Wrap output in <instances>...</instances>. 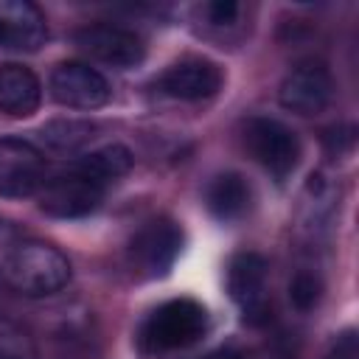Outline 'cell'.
<instances>
[{
	"instance_id": "cell-4",
	"label": "cell",
	"mask_w": 359,
	"mask_h": 359,
	"mask_svg": "<svg viewBox=\"0 0 359 359\" xmlns=\"http://www.w3.org/2000/svg\"><path fill=\"white\" fill-rule=\"evenodd\" d=\"M182 244H185V233L174 219L168 216L149 219L129 238V247H126L129 269L143 280L165 278L171 266L177 264Z\"/></svg>"
},
{
	"instance_id": "cell-9",
	"label": "cell",
	"mask_w": 359,
	"mask_h": 359,
	"mask_svg": "<svg viewBox=\"0 0 359 359\" xmlns=\"http://www.w3.org/2000/svg\"><path fill=\"white\" fill-rule=\"evenodd\" d=\"M50 98L70 109H98L109 101V81L87 62H59L48 79Z\"/></svg>"
},
{
	"instance_id": "cell-14",
	"label": "cell",
	"mask_w": 359,
	"mask_h": 359,
	"mask_svg": "<svg viewBox=\"0 0 359 359\" xmlns=\"http://www.w3.org/2000/svg\"><path fill=\"white\" fill-rule=\"evenodd\" d=\"M39 101L42 84L31 67L17 62L0 65V112L8 118H28L39 109Z\"/></svg>"
},
{
	"instance_id": "cell-11",
	"label": "cell",
	"mask_w": 359,
	"mask_h": 359,
	"mask_svg": "<svg viewBox=\"0 0 359 359\" xmlns=\"http://www.w3.org/2000/svg\"><path fill=\"white\" fill-rule=\"evenodd\" d=\"M222 81H224V73L216 62L205 56H185L168 65L157 76L154 87L163 95L177 98V101H205L222 90Z\"/></svg>"
},
{
	"instance_id": "cell-1",
	"label": "cell",
	"mask_w": 359,
	"mask_h": 359,
	"mask_svg": "<svg viewBox=\"0 0 359 359\" xmlns=\"http://www.w3.org/2000/svg\"><path fill=\"white\" fill-rule=\"evenodd\" d=\"M3 280L28 297H48L67 286L70 261L67 255L39 238H11L0 252Z\"/></svg>"
},
{
	"instance_id": "cell-12",
	"label": "cell",
	"mask_w": 359,
	"mask_h": 359,
	"mask_svg": "<svg viewBox=\"0 0 359 359\" xmlns=\"http://www.w3.org/2000/svg\"><path fill=\"white\" fill-rule=\"evenodd\" d=\"M48 39V22L31 0H0V48L14 53H34Z\"/></svg>"
},
{
	"instance_id": "cell-16",
	"label": "cell",
	"mask_w": 359,
	"mask_h": 359,
	"mask_svg": "<svg viewBox=\"0 0 359 359\" xmlns=\"http://www.w3.org/2000/svg\"><path fill=\"white\" fill-rule=\"evenodd\" d=\"M95 137V126L90 121H76V118H59L48 121L39 129V143L53 151V154H76L81 151L90 140Z\"/></svg>"
},
{
	"instance_id": "cell-13",
	"label": "cell",
	"mask_w": 359,
	"mask_h": 359,
	"mask_svg": "<svg viewBox=\"0 0 359 359\" xmlns=\"http://www.w3.org/2000/svg\"><path fill=\"white\" fill-rule=\"evenodd\" d=\"M205 208L216 222H238L252 208V188L238 171H222L205 185Z\"/></svg>"
},
{
	"instance_id": "cell-22",
	"label": "cell",
	"mask_w": 359,
	"mask_h": 359,
	"mask_svg": "<svg viewBox=\"0 0 359 359\" xmlns=\"http://www.w3.org/2000/svg\"><path fill=\"white\" fill-rule=\"evenodd\" d=\"M202 359H244V353L236 351V348H219V351H213V353H208Z\"/></svg>"
},
{
	"instance_id": "cell-21",
	"label": "cell",
	"mask_w": 359,
	"mask_h": 359,
	"mask_svg": "<svg viewBox=\"0 0 359 359\" xmlns=\"http://www.w3.org/2000/svg\"><path fill=\"white\" fill-rule=\"evenodd\" d=\"M325 143L331 146V151H342V149H351L353 146V126H334L328 135H325Z\"/></svg>"
},
{
	"instance_id": "cell-3",
	"label": "cell",
	"mask_w": 359,
	"mask_h": 359,
	"mask_svg": "<svg viewBox=\"0 0 359 359\" xmlns=\"http://www.w3.org/2000/svg\"><path fill=\"white\" fill-rule=\"evenodd\" d=\"M241 143L247 154L275 180L283 182L300 160V140L294 129H289L278 118L250 115L241 121Z\"/></svg>"
},
{
	"instance_id": "cell-10",
	"label": "cell",
	"mask_w": 359,
	"mask_h": 359,
	"mask_svg": "<svg viewBox=\"0 0 359 359\" xmlns=\"http://www.w3.org/2000/svg\"><path fill=\"white\" fill-rule=\"evenodd\" d=\"M48 177L42 151L20 137L0 140V196H31Z\"/></svg>"
},
{
	"instance_id": "cell-7",
	"label": "cell",
	"mask_w": 359,
	"mask_h": 359,
	"mask_svg": "<svg viewBox=\"0 0 359 359\" xmlns=\"http://www.w3.org/2000/svg\"><path fill=\"white\" fill-rule=\"evenodd\" d=\"M73 42L93 62H101L115 70L137 67L146 59V42L132 28H123V25L93 22V25L79 28L73 34Z\"/></svg>"
},
{
	"instance_id": "cell-17",
	"label": "cell",
	"mask_w": 359,
	"mask_h": 359,
	"mask_svg": "<svg viewBox=\"0 0 359 359\" xmlns=\"http://www.w3.org/2000/svg\"><path fill=\"white\" fill-rule=\"evenodd\" d=\"M323 297V278L317 269H297L289 280V303L297 311H311Z\"/></svg>"
},
{
	"instance_id": "cell-5",
	"label": "cell",
	"mask_w": 359,
	"mask_h": 359,
	"mask_svg": "<svg viewBox=\"0 0 359 359\" xmlns=\"http://www.w3.org/2000/svg\"><path fill=\"white\" fill-rule=\"evenodd\" d=\"M104 194H107L104 185L93 182L90 177L79 174L70 165L53 177H45V182L36 191V202H39V210L53 219H81L98 210V205L104 202Z\"/></svg>"
},
{
	"instance_id": "cell-6",
	"label": "cell",
	"mask_w": 359,
	"mask_h": 359,
	"mask_svg": "<svg viewBox=\"0 0 359 359\" xmlns=\"http://www.w3.org/2000/svg\"><path fill=\"white\" fill-rule=\"evenodd\" d=\"M266 275H269V264L261 252L244 250L227 261L224 280H227L230 300L238 306L244 323H250V325H264L269 320Z\"/></svg>"
},
{
	"instance_id": "cell-8",
	"label": "cell",
	"mask_w": 359,
	"mask_h": 359,
	"mask_svg": "<svg viewBox=\"0 0 359 359\" xmlns=\"http://www.w3.org/2000/svg\"><path fill=\"white\" fill-rule=\"evenodd\" d=\"M280 107L294 115H320L334 98V76L325 62L309 59L294 65L278 90Z\"/></svg>"
},
{
	"instance_id": "cell-18",
	"label": "cell",
	"mask_w": 359,
	"mask_h": 359,
	"mask_svg": "<svg viewBox=\"0 0 359 359\" xmlns=\"http://www.w3.org/2000/svg\"><path fill=\"white\" fill-rule=\"evenodd\" d=\"M0 359H34V351L20 331L0 328Z\"/></svg>"
},
{
	"instance_id": "cell-2",
	"label": "cell",
	"mask_w": 359,
	"mask_h": 359,
	"mask_svg": "<svg viewBox=\"0 0 359 359\" xmlns=\"http://www.w3.org/2000/svg\"><path fill=\"white\" fill-rule=\"evenodd\" d=\"M208 331V309L194 297L160 303L140 325L137 342L146 353H171L191 348Z\"/></svg>"
},
{
	"instance_id": "cell-20",
	"label": "cell",
	"mask_w": 359,
	"mask_h": 359,
	"mask_svg": "<svg viewBox=\"0 0 359 359\" xmlns=\"http://www.w3.org/2000/svg\"><path fill=\"white\" fill-rule=\"evenodd\" d=\"M325 359H359V337H356V331L353 328L342 331L334 339V345L328 348Z\"/></svg>"
},
{
	"instance_id": "cell-19",
	"label": "cell",
	"mask_w": 359,
	"mask_h": 359,
	"mask_svg": "<svg viewBox=\"0 0 359 359\" xmlns=\"http://www.w3.org/2000/svg\"><path fill=\"white\" fill-rule=\"evenodd\" d=\"M238 11H241V6L236 0H213V3H205L202 6V17L208 20V25H216V28L233 25L236 17H238Z\"/></svg>"
},
{
	"instance_id": "cell-15",
	"label": "cell",
	"mask_w": 359,
	"mask_h": 359,
	"mask_svg": "<svg viewBox=\"0 0 359 359\" xmlns=\"http://www.w3.org/2000/svg\"><path fill=\"white\" fill-rule=\"evenodd\" d=\"M70 165L79 174H84L93 182H98V185L107 188L109 182L121 180L123 174H129V168H132V151L126 146H121V143H109V146H101V149H95L90 154H81Z\"/></svg>"
}]
</instances>
